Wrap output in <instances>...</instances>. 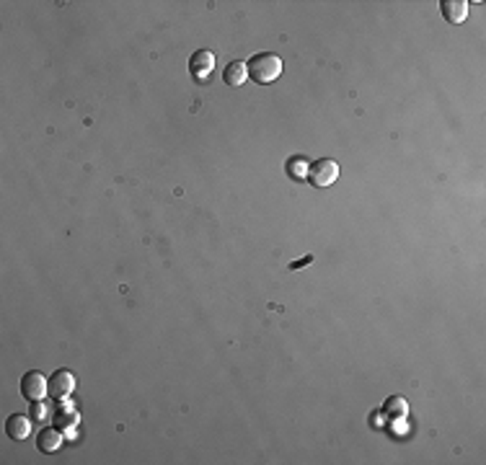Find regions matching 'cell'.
Here are the masks:
<instances>
[{
    "label": "cell",
    "mask_w": 486,
    "mask_h": 465,
    "mask_svg": "<svg viewBox=\"0 0 486 465\" xmlns=\"http://www.w3.org/2000/svg\"><path fill=\"white\" fill-rule=\"evenodd\" d=\"M246 78H248V70L243 59H233V62H228L222 68V83L228 85V88H241V85L246 83Z\"/></svg>",
    "instance_id": "10"
},
{
    "label": "cell",
    "mask_w": 486,
    "mask_h": 465,
    "mask_svg": "<svg viewBox=\"0 0 486 465\" xmlns=\"http://www.w3.org/2000/svg\"><path fill=\"white\" fill-rule=\"evenodd\" d=\"M31 419H36V422H47L52 416V408H50V403H44V401H34L31 403Z\"/></svg>",
    "instance_id": "12"
},
{
    "label": "cell",
    "mask_w": 486,
    "mask_h": 465,
    "mask_svg": "<svg viewBox=\"0 0 486 465\" xmlns=\"http://www.w3.org/2000/svg\"><path fill=\"white\" fill-rule=\"evenodd\" d=\"M6 434H8V440H13V442L26 440V437L31 434V416L10 414L8 419H6Z\"/></svg>",
    "instance_id": "7"
},
{
    "label": "cell",
    "mask_w": 486,
    "mask_h": 465,
    "mask_svg": "<svg viewBox=\"0 0 486 465\" xmlns=\"http://www.w3.org/2000/svg\"><path fill=\"white\" fill-rule=\"evenodd\" d=\"M440 13L448 24H463L469 18V0H443Z\"/></svg>",
    "instance_id": "8"
},
{
    "label": "cell",
    "mask_w": 486,
    "mask_h": 465,
    "mask_svg": "<svg viewBox=\"0 0 486 465\" xmlns=\"http://www.w3.org/2000/svg\"><path fill=\"white\" fill-rule=\"evenodd\" d=\"M36 448L42 450L44 455H52L62 448V429L57 427H44L39 434H36Z\"/></svg>",
    "instance_id": "9"
},
{
    "label": "cell",
    "mask_w": 486,
    "mask_h": 465,
    "mask_svg": "<svg viewBox=\"0 0 486 465\" xmlns=\"http://www.w3.org/2000/svg\"><path fill=\"white\" fill-rule=\"evenodd\" d=\"M380 416H383L388 424L403 422L409 416V403L403 396H388L383 401V408H380Z\"/></svg>",
    "instance_id": "6"
},
{
    "label": "cell",
    "mask_w": 486,
    "mask_h": 465,
    "mask_svg": "<svg viewBox=\"0 0 486 465\" xmlns=\"http://www.w3.org/2000/svg\"><path fill=\"white\" fill-rule=\"evenodd\" d=\"M215 70V55L210 50H196L189 57V76L194 78L196 83H202L210 78V73Z\"/></svg>",
    "instance_id": "5"
},
{
    "label": "cell",
    "mask_w": 486,
    "mask_h": 465,
    "mask_svg": "<svg viewBox=\"0 0 486 465\" xmlns=\"http://www.w3.org/2000/svg\"><path fill=\"white\" fill-rule=\"evenodd\" d=\"M313 262V256H306V259H300V262L292 264V269H298V266H303V264H310Z\"/></svg>",
    "instance_id": "13"
},
{
    "label": "cell",
    "mask_w": 486,
    "mask_h": 465,
    "mask_svg": "<svg viewBox=\"0 0 486 465\" xmlns=\"http://www.w3.org/2000/svg\"><path fill=\"white\" fill-rule=\"evenodd\" d=\"M339 178V163L331 158H318V161L308 163V176L306 181L313 189H326Z\"/></svg>",
    "instance_id": "2"
},
{
    "label": "cell",
    "mask_w": 486,
    "mask_h": 465,
    "mask_svg": "<svg viewBox=\"0 0 486 465\" xmlns=\"http://www.w3.org/2000/svg\"><path fill=\"white\" fill-rule=\"evenodd\" d=\"M76 385L78 380L70 370H55L50 375V380H47V393L55 401H65V398H70L76 393Z\"/></svg>",
    "instance_id": "3"
},
{
    "label": "cell",
    "mask_w": 486,
    "mask_h": 465,
    "mask_svg": "<svg viewBox=\"0 0 486 465\" xmlns=\"http://www.w3.org/2000/svg\"><path fill=\"white\" fill-rule=\"evenodd\" d=\"M21 396L29 401V403H34V401H42L47 396V378H44L39 370H29L21 378Z\"/></svg>",
    "instance_id": "4"
},
{
    "label": "cell",
    "mask_w": 486,
    "mask_h": 465,
    "mask_svg": "<svg viewBox=\"0 0 486 465\" xmlns=\"http://www.w3.org/2000/svg\"><path fill=\"white\" fill-rule=\"evenodd\" d=\"M246 70L256 85H269L282 76V57L274 52H256L248 57Z\"/></svg>",
    "instance_id": "1"
},
{
    "label": "cell",
    "mask_w": 486,
    "mask_h": 465,
    "mask_svg": "<svg viewBox=\"0 0 486 465\" xmlns=\"http://www.w3.org/2000/svg\"><path fill=\"white\" fill-rule=\"evenodd\" d=\"M285 171H287V176H290L292 181H306L308 161L303 155H292V158H287V163H285Z\"/></svg>",
    "instance_id": "11"
}]
</instances>
